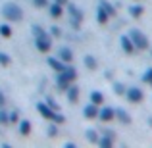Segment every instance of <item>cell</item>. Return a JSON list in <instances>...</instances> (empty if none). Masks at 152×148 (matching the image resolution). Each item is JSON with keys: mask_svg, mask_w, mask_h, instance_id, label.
<instances>
[{"mask_svg": "<svg viewBox=\"0 0 152 148\" xmlns=\"http://www.w3.org/2000/svg\"><path fill=\"white\" fill-rule=\"evenodd\" d=\"M54 2H58V4H62V6H64V4H67L69 0H54Z\"/></svg>", "mask_w": 152, "mask_h": 148, "instance_id": "e575fe53", "label": "cell"}, {"mask_svg": "<svg viewBox=\"0 0 152 148\" xmlns=\"http://www.w3.org/2000/svg\"><path fill=\"white\" fill-rule=\"evenodd\" d=\"M129 14L133 15V17H141V15L145 14V8H142V6H139V4H133V6L129 8Z\"/></svg>", "mask_w": 152, "mask_h": 148, "instance_id": "ffe728a7", "label": "cell"}, {"mask_svg": "<svg viewBox=\"0 0 152 148\" xmlns=\"http://www.w3.org/2000/svg\"><path fill=\"white\" fill-rule=\"evenodd\" d=\"M129 39H131V42L135 44L137 50H146V48H148V39H146V35L142 33V31L131 29L129 31Z\"/></svg>", "mask_w": 152, "mask_h": 148, "instance_id": "3957f363", "label": "cell"}, {"mask_svg": "<svg viewBox=\"0 0 152 148\" xmlns=\"http://www.w3.org/2000/svg\"><path fill=\"white\" fill-rule=\"evenodd\" d=\"M108 19H110V15H108V14L102 10L100 6H98V12H96V21L100 23V25H106V23H108Z\"/></svg>", "mask_w": 152, "mask_h": 148, "instance_id": "ac0fdd59", "label": "cell"}, {"mask_svg": "<svg viewBox=\"0 0 152 148\" xmlns=\"http://www.w3.org/2000/svg\"><path fill=\"white\" fill-rule=\"evenodd\" d=\"M10 63H12V58L6 52H0V66H10Z\"/></svg>", "mask_w": 152, "mask_h": 148, "instance_id": "d4e9b609", "label": "cell"}, {"mask_svg": "<svg viewBox=\"0 0 152 148\" xmlns=\"http://www.w3.org/2000/svg\"><path fill=\"white\" fill-rule=\"evenodd\" d=\"M37 112L45 119H48V121H52V119H54V115H56V110H52L48 104H45V102H39L37 104Z\"/></svg>", "mask_w": 152, "mask_h": 148, "instance_id": "8992f818", "label": "cell"}, {"mask_svg": "<svg viewBox=\"0 0 152 148\" xmlns=\"http://www.w3.org/2000/svg\"><path fill=\"white\" fill-rule=\"evenodd\" d=\"M66 94H67V100H69L71 104H75L79 100V89L75 85H69V89L66 90Z\"/></svg>", "mask_w": 152, "mask_h": 148, "instance_id": "7c38bea8", "label": "cell"}, {"mask_svg": "<svg viewBox=\"0 0 152 148\" xmlns=\"http://www.w3.org/2000/svg\"><path fill=\"white\" fill-rule=\"evenodd\" d=\"M87 141H89V142H94V144L98 142V135H96V131H94V129H89V131H87Z\"/></svg>", "mask_w": 152, "mask_h": 148, "instance_id": "603a6c76", "label": "cell"}, {"mask_svg": "<svg viewBox=\"0 0 152 148\" xmlns=\"http://www.w3.org/2000/svg\"><path fill=\"white\" fill-rule=\"evenodd\" d=\"M46 31L42 29V27H39V25H33V35L35 37H41V35H45Z\"/></svg>", "mask_w": 152, "mask_h": 148, "instance_id": "83f0119b", "label": "cell"}, {"mask_svg": "<svg viewBox=\"0 0 152 148\" xmlns=\"http://www.w3.org/2000/svg\"><path fill=\"white\" fill-rule=\"evenodd\" d=\"M56 135H58V127H56V125H50V127H48V137L54 139Z\"/></svg>", "mask_w": 152, "mask_h": 148, "instance_id": "4dcf8cb0", "label": "cell"}, {"mask_svg": "<svg viewBox=\"0 0 152 148\" xmlns=\"http://www.w3.org/2000/svg\"><path fill=\"white\" fill-rule=\"evenodd\" d=\"M142 81H145V83H148V85L152 83V67L145 71V75H142Z\"/></svg>", "mask_w": 152, "mask_h": 148, "instance_id": "4316f807", "label": "cell"}, {"mask_svg": "<svg viewBox=\"0 0 152 148\" xmlns=\"http://www.w3.org/2000/svg\"><path fill=\"white\" fill-rule=\"evenodd\" d=\"M0 35H2L4 39H10L12 37V27L8 25V23H2V25H0Z\"/></svg>", "mask_w": 152, "mask_h": 148, "instance_id": "7402d4cb", "label": "cell"}, {"mask_svg": "<svg viewBox=\"0 0 152 148\" xmlns=\"http://www.w3.org/2000/svg\"><path fill=\"white\" fill-rule=\"evenodd\" d=\"M115 117H118L119 121L123 123V125H129V123H131V115L127 114V112L123 110V108H119V110H115Z\"/></svg>", "mask_w": 152, "mask_h": 148, "instance_id": "5bb4252c", "label": "cell"}, {"mask_svg": "<svg viewBox=\"0 0 152 148\" xmlns=\"http://www.w3.org/2000/svg\"><path fill=\"white\" fill-rule=\"evenodd\" d=\"M125 85H123V83H114V93L115 94H119V96H121V94H125Z\"/></svg>", "mask_w": 152, "mask_h": 148, "instance_id": "cb8c5ba5", "label": "cell"}, {"mask_svg": "<svg viewBox=\"0 0 152 148\" xmlns=\"http://www.w3.org/2000/svg\"><path fill=\"white\" fill-rule=\"evenodd\" d=\"M2 15H4L6 21L18 23V21H21V19H23V10L18 6V4L8 2V4H4V6H2Z\"/></svg>", "mask_w": 152, "mask_h": 148, "instance_id": "7a4b0ae2", "label": "cell"}, {"mask_svg": "<svg viewBox=\"0 0 152 148\" xmlns=\"http://www.w3.org/2000/svg\"><path fill=\"white\" fill-rule=\"evenodd\" d=\"M0 108H4V94L0 93Z\"/></svg>", "mask_w": 152, "mask_h": 148, "instance_id": "836d02e7", "label": "cell"}, {"mask_svg": "<svg viewBox=\"0 0 152 148\" xmlns=\"http://www.w3.org/2000/svg\"><path fill=\"white\" fill-rule=\"evenodd\" d=\"M150 87H152V83H150Z\"/></svg>", "mask_w": 152, "mask_h": 148, "instance_id": "8d00e7d4", "label": "cell"}, {"mask_svg": "<svg viewBox=\"0 0 152 148\" xmlns=\"http://www.w3.org/2000/svg\"><path fill=\"white\" fill-rule=\"evenodd\" d=\"M85 66H87V69L94 71V69L98 67V63H96V60H94L93 56H85Z\"/></svg>", "mask_w": 152, "mask_h": 148, "instance_id": "44dd1931", "label": "cell"}, {"mask_svg": "<svg viewBox=\"0 0 152 148\" xmlns=\"http://www.w3.org/2000/svg\"><path fill=\"white\" fill-rule=\"evenodd\" d=\"M125 96H127V100H129L131 104H139V102H142L145 94H142V90L139 89V87H131V89L125 90Z\"/></svg>", "mask_w": 152, "mask_h": 148, "instance_id": "5b68a950", "label": "cell"}, {"mask_svg": "<svg viewBox=\"0 0 152 148\" xmlns=\"http://www.w3.org/2000/svg\"><path fill=\"white\" fill-rule=\"evenodd\" d=\"M58 58L62 60L64 63H71L73 62V50L67 48V46H60L58 48Z\"/></svg>", "mask_w": 152, "mask_h": 148, "instance_id": "ba28073f", "label": "cell"}, {"mask_svg": "<svg viewBox=\"0 0 152 148\" xmlns=\"http://www.w3.org/2000/svg\"><path fill=\"white\" fill-rule=\"evenodd\" d=\"M96 144H100V146H104V148L114 146V137H112V133L102 135V139H98V142H96Z\"/></svg>", "mask_w": 152, "mask_h": 148, "instance_id": "9a60e30c", "label": "cell"}, {"mask_svg": "<svg viewBox=\"0 0 152 148\" xmlns=\"http://www.w3.org/2000/svg\"><path fill=\"white\" fill-rule=\"evenodd\" d=\"M150 56H152V48H150Z\"/></svg>", "mask_w": 152, "mask_h": 148, "instance_id": "d590c367", "label": "cell"}, {"mask_svg": "<svg viewBox=\"0 0 152 148\" xmlns=\"http://www.w3.org/2000/svg\"><path fill=\"white\" fill-rule=\"evenodd\" d=\"M98 108L100 106H96V104H87L85 108H83V115H85L87 119H94V117H98Z\"/></svg>", "mask_w": 152, "mask_h": 148, "instance_id": "9c48e42d", "label": "cell"}, {"mask_svg": "<svg viewBox=\"0 0 152 148\" xmlns=\"http://www.w3.org/2000/svg\"><path fill=\"white\" fill-rule=\"evenodd\" d=\"M19 133H21L23 137H27V135L31 133V121L29 119H21V121H19Z\"/></svg>", "mask_w": 152, "mask_h": 148, "instance_id": "2e32d148", "label": "cell"}, {"mask_svg": "<svg viewBox=\"0 0 152 148\" xmlns=\"http://www.w3.org/2000/svg\"><path fill=\"white\" fill-rule=\"evenodd\" d=\"M8 121H10V123H19V114H18V112H10V114H8Z\"/></svg>", "mask_w": 152, "mask_h": 148, "instance_id": "484cf974", "label": "cell"}, {"mask_svg": "<svg viewBox=\"0 0 152 148\" xmlns=\"http://www.w3.org/2000/svg\"><path fill=\"white\" fill-rule=\"evenodd\" d=\"M119 44H121V48H123V52H125V54H133L135 50V44L133 42H131V39H129V35H123L121 39H119Z\"/></svg>", "mask_w": 152, "mask_h": 148, "instance_id": "30bf717a", "label": "cell"}, {"mask_svg": "<svg viewBox=\"0 0 152 148\" xmlns=\"http://www.w3.org/2000/svg\"><path fill=\"white\" fill-rule=\"evenodd\" d=\"M31 2H33L37 8H46L48 6V0H31Z\"/></svg>", "mask_w": 152, "mask_h": 148, "instance_id": "f1b7e54d", "label": "cell"}, {"mask_svg": "<svg viewBox=\"0 0 152 148\" xmlns=\"http://www.w3.org/2000/svg\"><path fill=\"white\" fill-rule=\"evenodd\" d=\"M50 35L52 37H62V31H60L58 27H50Z\"/></svg>", "mask_w": 152, "mask_h": 148, "instance_id": "d6a6232c", "label": "cell"}, {"mask_svg": "<svg viewBox=\"0 0 152 148\" xmlns=\"http://www.w3.org/2000/svg\"><path fill=\"white\" fill-rule=\"evenodd\" d=\"M75 77H77V69L71 66H66L64 71H58V75H56V87H58V90L66 93L69 89V85H73Z\"/></svg>", "mask_w": 152, "mask_h": 148, "instance_id": "6da1fadb", "label": "cell"}, {"mask_svg": "<svg viewBox=\"0 0 152 148\" xmlns=\"http://www.w3.org/2000/svg\"><path fill=\"white\" fill-rule=\"evenodd\" d=\"M0 123H2V125H8V123H10V121H8V114H6V112H0Z\"/></svg>", "mask_w": 152, "mask_h": 148, "instance_id": "f546056e", "label": "cell"}, {"mask_svg": "<svg viewBox=\"0 0 152 148\" xmlns=\"http://www.w3.org/2000/svg\"><path fill=\"white\" fill-rule=\"evenodd\" d=\"M91 102L96 104V106H102L104 104V94L100 90H93V93H91Z\"/></svg>", "mask_w": 152, "mask_h": 148, "instance_id": "e0dca14e", "label": "cell"}, {"mask_svg": "<svg viewBox=\"0 0 152 148\" xmlns=\"http://www.w3.org/2000/svg\"><path fill=\"white\" fill-rule=\"evenodd\" d=\"M48 66L56 71V73H58V71H64V69H66L67 63H64L60 58H48Z\"/></svg>", "mask_w": 152, "mask_h": 148, "instance_id": "8fae6325", "label": "cell"}, {"mask_svg": "<svg viewBox=\"0 0 152 148\" xmlns=\"http://www.w3.org/2000/svg\"><path fill=\"white\" fill-rule=\"evenodd\" d=\"M35 44H37V50H39V52L46 54V52L52 48L50 35H48V33H45V35H41V37H35Z\"/></svg>", "mask_w": 152, "mask_h": 148, "instance_id": "277c9868", "label": "cell"}, {"mask_svg": "<svg viewBox=\"0 0 152 148\" xmlns=\"http://www.w3.org/2000/svg\"><path fill=\"white\" fill-rule=\"evenodd\" d=\"M100 8H102L104 12H106L108 15H110V17H112V15H115V8L112 6V4L108 2V0H100Z\"/></svg>", "mask_w": 152, "mask_h": 148, "instance_id": "d6986e66", "label": "cell"}, {"mask_svg": "<svg viewBox=\"0 0 152 148\" xmlns=\"http://www.w3.org/2000/svg\"><path fill=\"white\" fill-rule=\"evenodd\" d=\"M48 12H50V17H60V15L64 14V6L62 4H58V2H54V4H50V8H48Z\"/></svg>", "mask_w": 152, "mask_h": 148, "instance_id": "4fadbf2b", "label": "cell"}, {"mask_svg": "<svg viewBox=\"0 0 152 148\" xmlns=\"http://www.w3.org/2000/svg\"><path fill=\"white\" fill-rule=\"evenodd\" d=\"M98 117H100L102 121H114L115 110H112L110 106H102V108H98Z\"/></svg>", "mask_w": 152, "mask_h": 148, "instance_id": "52a82bcc", "label": "cell"}, {"mask_svg": "<svg viewBox=\"0 0 152 148\" xmlns=\"http://www.w3.org/2000/svg\"><path fill=\"white\" fill-rule=\"evenodd\" d=\"M52 121H54L56 125H58V123H64V121H66V117H64L62 114H56V115H54V119H52Z\"/></svg>", "mask_w": 152, "mask_h": 148, "instance_id": "1f68e13d", "label": "cell"}]
</instances>
